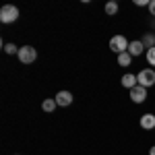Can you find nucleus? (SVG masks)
Instances as JSON below:
<instances>
[{
	"label": "nucleus",
	"instance_id": "a211bd4d",
	"mask_svg": "<svg viewBox=\"0 0 155 155\" xmlns=\"http://www.w3.org/2000/svg\"><path fill=\"white\" fill-rule=\"evenodd\" d=\"M149 155H155V145L151 147V149H149Z\"/></svg>",
	"mask_w": 155,
	"mask_h": 155
},
{
	"label": "nucleus",
	"instance_id": "f03ea898",
	"mask_svg": "<svg viewBox=\"0 0 155 155\" xmlns=\"http://www.w3.org/2000/svg\"><path fill=\"white\" fill-rule=\"evenodd\" d=\"M128 44H130V41H128V39H126V37L124 35H114L112 37V39H110V50H112V52H114V54H124V52H128Z\"/></svg>",
	"mask_w": 155,
	"mask_h": 155
},
{
	"label": "nucleus",
	"instance_id": "f8f14e48",
	"mask_svg": "<svg viewBox=\"0 0 155 155\" xmlns=\"http://www.w3.org/2000/svg\"><path fill=\"white\" fill-rule=\"evenodd\" d=\"M130 62H132V56L128 54V52H124V54L118 56V64L120 66H130Z\"/></svg>",
	"mask_w": 155,
	"mask_h": 155
},
{
	"label": "nucleus",
	"instance_id": "1a4fd4ad",
	"mask_svg": "<svg viewBox=\"0 0 155 155\" xmlns=\"http://www.w3.org/2000/svg\"><path fill=\"white\" fill-rule=\"evenodd\" d=\"M120 83H122V87H126V89L130 91L132 87H137V85H139V81H137V74H132V72H126V74L122 77V81H120Z\"/></svg>",
	"mask_w": 155,
	"mask_h": 155
},
{
	"label": "nucleus",
	"instance_id": "6ab92c4d",
	"mask_svg": "<svg viewBox=\"0 0 155 155\" xmlns=\"http://www.w3.org/2000/svg\"><path fill=\"white\" fill-rule=\"evenodd\" d=\"M15 155H17V153H15Z\"/></svg>",
	"mask_w": 155,
	"mask_h": 155
},
{
	"label": "nucleus",
	"instance_id": "423d86ee",
	"mask_svg": "<svg viewBox=\"0 0 155 155\" xmlns=\"http://www.w3.org/2000/svg\"><path fill=\"white\" fill-rule=\"evenodd\" d=\"M56 104L62 106V107L71 106L72 104V93L71 91H58V93H56Z\"/></svg>",
	"mask_w": 155,
	"mask_h": 155
},
{
	"label": "nucleus",
	"instance_id": "39448f33",
	"mask_svg": "<svg viewBox=\"0 0 155 155\" xmlns=\"http://www.w3.org/2000/svg\"><path fill=\"white\" fill-rule=\"evenodd\" d=\"M130 99L134 101V104H143L145 99H147V89L141 87V85L132 87V89H130Z\"/></svg>",
	"mask_w": 155,
	"mask_h": 155
},
{
	"label": "nucleus",
	"instance_id": "7ed1b4c3",
	"mask_svg": "<svg viewBox=\"0 0 155 155\" xmlns=\"http://www.w3.org/2000/svg\"><path fill=\"white\" fill-rule=\"evenodd\" d=\"M137 81H139V85L145 87V89L153 87L155 85V71L153 68H143V71L137 74Z\"/></svg>",
	"mask_w": 155,
	"mask_h": 155
},
{
	"label": "nucleus",
	"instance_id": "f257e3e1",
	"mask_svg": "<svg viewBox=\"0 0 155 155\" xmlns=\"http://www.w3.org/2000/svg\"><path fill=\"white\" fill-rule=\"evenodd\" d=\"M17 19H19V8H17L15 4H4V6L0 8V21L4 25L15 23Z\"/></svg>",
	"mask_w": 155,
	"mask_h": 155
},
{
	"label": "nucleus",
	"instance_id": "6e6552de",
	"mask_svg": "<svg viewBox=\"0 0 155 155\" xmlns=\"http://www.w3.org/2000/svg\"><path fill=\"white\" fill-rule=\"evenodd\" d=\"M141 128L153 130L155 128V114H143V116H141Z\"/></svg>",
	"mask_w": 155,
	"mask_h": 155
},
{
	"label": "nucleus",
	"instance_id": "9d476101",
	"mask_svg": "<svg viewBox=\"0 0 155 155\" xmlns=\"http://www.w3.org/2000/svg\"><path fill=\"white\" fill-rule=\"evenodd\" d=\"M56 107H58V104H56V97H48V99H44V104H41V110H44V112H54V110H56Z\"/></svg>",
	"mask_w": 155,
	"mask_h": 155
},
{
	"label": "nucleus",
	"instance_id": "2eb2a0df",
	"mask_svg": "<svg viewBox=\"0 0 155 155\" xmlns=\"http://www.w3.org/2000/svg\"><path fill=\"white\" fill-rule=\"evenodd\" d=\"M2 48H4V52H6V54H19V48H17L15 44H4Z\"/></svg>",
	"mask_w": 155,
	"mask_h": 155
},
{
	"label": "nucleus",
	"instance_id": "9b49d317",
	"mask_svg": "<svg viewBox=\"0 0 155 155\" xmlns=\"http://www.w3.org/2000/svg\"><path fill=\"white\" fill-rule=\"evenodd\" d=\"M141 41H143L145 50H151V48H155V33H145Z\"/></svg>",
	"mask_w": 155,
	"mask_h": 155
},
{
	"label": "nucleus",
	"instance_id": "dca6fc26",
	"mask_svg": "<svg viewBox=\"0 0 155 155\" xmlns=\"http://www.w3.org/2000/svg\"><path fill=\"white\" fill-rule=\"evenodd\" d=\"M134 4H137V6H147V8H149L151 0H134Z\"/></svg>",
	"mask_w": 155,
	"mask_h": 155
},
{
	"label": "nucleus",
	"instance_id": "0eeeda50",
	"mask_svg": "<svg viewBox=\"0 0 155 155\" xmlns=\"http://www.w3.org/2000/svg\"><path fill=\"white\" fill-rule=\"evenodd\" d=\"M143 52H145V46H143V41H141V39H134V41L128 44V54H130L132 58H134V56H141Z\"/></svg>",
	"mask_w": 155,
	"mask_h": 155
},
{
	"label": "nucleus",
	"instance_id": "f3484780",
	"mask_svg": "<svg viewBox=\"0 0 155 155\" xmlns=\"http://www.w3.org/2000/svg\"><path fill=\"white\" fill-rule=\"evenodd\" d=\"M149 12H151V17H155V0H151V4H149Z\"/></svg>",
	"mask_w": 155,
	"mask_h": 155
},
{
	"label": "nucleus",
	"instance_id": "20e7f679",
	"mask_svg": "<svg viewBox=\"0 0 155 155\" xmlns=\"http://www.w3.org/2000/svg\"><path fill=\"white\" fill-rule=\"evenodd\" d=\"M19 60L23 62V64H31V62H35L37 60V50L33 46H23V48H19Z\"/></svg>",
	"mask_w": 155,
	"mask_h": 155
},
{
	"label": "nucleus",
	"instance_id": "ddd939ff",
	"mask_svg": "<svg viewBox=\"0 0 155 155\" xmlns=\"http://www.w3.org/2000/svg\"><path fill=\"white\" fill-rule=\"evenodd\" d=\"M116 12H118V2H114V0L107 2V4H106V15H107V17H114Z\"/></svg>",
	"mask_w": 155,
	"mask_h": 155
},
{
	"label": "nucleus",
	"instance_id": "4468645a",
	"mask_svg": "<svg viewBox=\"0 0 155 155\" xmlns=\"http://www.w3.org/2000/svg\"><path fill=\"white\" fill-rule=\"evenodd\" d=\"M145 58H147V62H149L151 66H155V48L147 50V54H145Z\"/></svg>",
	"mask_w": 155,
	"mask_h": 155
}]
</instances>
